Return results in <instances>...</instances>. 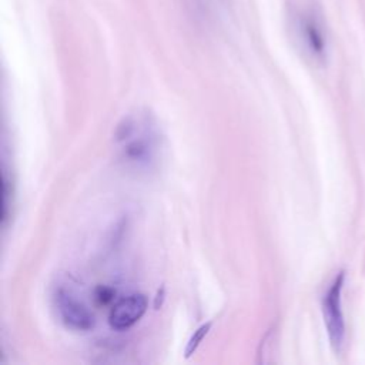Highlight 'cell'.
<instances>
[{
	"instance_id": "6da1fadb",
	"label": "cell",
	"mask_w": 365,
	"mask_h": 365,
	"mask_svg": "<svg viewBox=\"0 0 365 365\" xmlns=\"http://www.w3.org/2000/svg\"><path fill=\"white\" fill-rule=\"evenodd\" d=\"M344 272H339L322 301L324 322L329 341L336 351L341 348L345 336V324L341 308V291L344 287Z\"/></svg>"
},
{
	"instance_id": "277c9868",
	"label": "cell",
	"mask_w": 365,
	"mask_h": 365,
	"mask_svg": "<svg viewBox=\"0 0 365 365\" xmlns=\"http://www.w3.org/2000/svg\"><path fill=\"white\" fill-rule=\"evenodd\" d=\"M211 325H212V322H207V324H202L201 327H198L197 331H194V334L191 335V338H190L188 342H187V346H185V356H190L191 354H194V352L197 351V348L200 346V344L202 342V339L205 338V335L210 332Z\"/></svg>"
},
{
	"instance_id": "3957f363",
	"label": "cell",
	"mask_w": 365,
	"mask_h": 365,
	"mask_svg": "<svg viewBox=\"0 0 365 365\" xmlns=\"http://www.w3.org/2000/svg\"><path fill=\"white\" fill-rule=\"evenodd\" d=\"M57 311L60 314L61 321L71 329L87 331L93 327L94 319L90 311L67 292H58Z\"/></svg>"
},
{
	"instance_id": "5b68a950",
	"label": "cell",
	"mask_w": 365,
	"mask_h": 365,
	"mask_svg": "<svg viewBox=\"0 0 365 365\" xmlns=\"http://www.w3.org/2000/svg\"><path fill=\"white\" fill-rule=\"evenodd\" d=\"M305 34H307V38L309 41V46L315 50V51H322V47H324V41H322V37L317 29V26L311 21H305Z\"/></svg>"
},
{
	"instance_id": "7a4b0ae2",
	"label": "cell",
	"mask_w": 365,
	"mask_h": 365,
	"mask_svg": "<svg viewBox=\"0 0 365 365\" xmlns=\"http://www.w3.org/2000/svg\"><path fill=\"white\" fill-rule=\"evenodd\" d=\"M148 307L143 294H133L114 304L108 315V324L115 331H124L133 327L145 314Z\"/></svg>"
}]
</instances>
